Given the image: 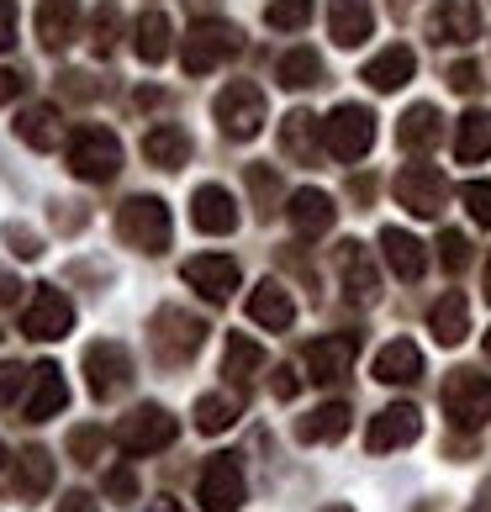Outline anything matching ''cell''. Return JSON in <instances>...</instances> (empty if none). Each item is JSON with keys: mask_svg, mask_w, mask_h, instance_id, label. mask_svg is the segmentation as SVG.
<instances>
[{"mask_svg": "<svg viewBox=\"0 0 491 512\" xmlns=\"http://www.w3.org/2000/svg\"><path fill=\"white\" fill-rule=\"evenodd\" d=\"M16 48V0H0V53Z\"/></svg>", "mask_w": 491, "mask_h": 512, "instance_id": "48", "label": "cell"}, {"mask_svg": "<svg viewBox=\"0 0 491 512\" xmlns=\"http://www.w3.org/2000/svg\"><path fill=\"white\" fill-rule=\"evenodd\" d=\"M16 138H22L27 148H37V154L59 148V138H64L59 111H53V106H27V111H16Z\"/></svg>", "mask_w": 491, "mask_h": 512, "instance_id": "30", "label": "cell"}, {"mask_svg": "<svg viewBox=\"0 0 491 512\" xmlns=\"http://www.w3.org/2000/svg\"><path fill=\"white\" fill-rule=\"evenodd\" d=\"M101 449H106V433H101V428H74V433H69V454H74L80 465H96Z\"/></svg>", "mask_w": 491, "mask_h": 512, "instance_id": "41", "label": "cell"}, {"mask_svg": "<svg viewBox=\"0 0 491 512\" xmlns=\"http://www.w3.org/2000/svg\"><path fill=\"white\" fill-rule=\"evenodd\" d=\"M338 275H344V296L349 301H375L381 296V270L365 254V243H338Z\"/></svg>", "mask_w": 491, "mask_h": 512, "instance_id": "16", "label": "cell"}, {"mask_svg": "<svg viewBox=\"0 0 491 512\" xmlns=\"http://www.w3.org/2000/svg\"><path fill=\"white\" fill-rule=\"evenodd\" d=\"M328 512H354V507H344V502H338V507H328Z\"/></svg>", "mask_w": 491, "mask_h": 512, "instance_id": "58", "label": "cell"}, {"mask_svg": "<svg viewBox=\"0 0 491 512\" xmlns=\"http://www.w3.org/2000/svg\"><path fill=\"white\" fill-rule=\"evenodd\" d=\"M280 154L291 164H312L323 154V122H317L312 111H291V117L280 122Z\"/></svg>", "mask_w": 491, "mask_h": 512, "instance_id": "21", "label": "cell"}, {"mask_svg": "<svg viewBox=\"0 0 491 512\" xmlns=\"http://www.w3.org/2000/svg\"><path fill=\"white\" fill-rule=\"evenodd\" d=\"M249 317L259 322V328H270V333H286L296 322V301H291V291L280 286V280H259V286L249 291Z\"/></svg>", "mask_w": 491, "mask_h": 512, "instance_id": "19", "label": "cell"}, {"mask_svg": "<svg viewBox=\"0 0 491 512\" xmlns=\"http://www.w3.org/2000/svg\"><path fill=\"white\" fill-rule=\"evenodd\" d=\"M433 37L439 43H476L481 37V6L476 0H439L433 6Z\"/></svg>", "mask_w": 491, "mask_h": 512, "instance_id": "18", "label": "cell"}, {"mask_svg": "<svg viewBox=\"0 0 491 512\" xmlns=\"http://www.w3.org/2000/svg\"><path fill=\"white\" fill-rule=\"evenodd\" d=\"M59 512H101V507H96V502H90V497H85V491H69V497L59 502Z\"/></svg>", "mask_w": 491, "mask_h": 512, "instance_id": "51", "label": "cell"}, {"mask_svg": "<svg viewBox=\"0 0 491 512\" xmlns=\"http://www.w3.org/2000/svg\"><path fill=\"white\" fill-rule=\"evenodd\" d=\"M396 138H402L407 154H428V148H439V143H444V117H439V106L418 101L402 122H396Z\"/></svg>", "mask_w": 491, "mask_h": 512, "instance_id": "24", "label": "cell"}, {"mask_svg": "<svg viewBox=\"0 0 491 512\" xmlns=\"http://www.w3.org/2000/svg\"><path fill=\"white\" fill-rule=\"evenodd\" d=\"M243 48V32L233 22H217V16H206V22H196L191 32H185V74H212L233 59V53Z\"/></svg>", "mask_w": 491, "mask_h": 512, "instance_id": "5", "label": "cell"}, {"mask_svg": "<svg viewBox=\"0 0 491 512\" xmlns=\"http://www.w3.org/2000/svg\"><path fill=\"white\" fill-rule=\"evenodd\" d=\"M249 191H254V201H259V217H270L275 206H280V180H275V169L249 164Z\"/></svg>", "mask_w": 491, "mask_h": 512, "instance_id": "40", "label": "cell"}, {"mask_svg": "<svg viewBox=\"0 0 491 512\" xmlns=\"http://www.w3.org/2000/svg\"><path fill=\"white\" fill-rule=\"evenodd\" d=\"M148 344H154V359L159 365H191L206 344V322L191 317L185 307H159L154 312V328H148Z\"/></svg>", "mask_w": 491, "mask_h": 512, "instance_id": "1", "label": "cell"}, {"mask_svg": "<svg viewBox=\"0 0 491 512\" xmlns=\"http://www.w3.org/2000/svg\"><path fill=\"white\" fill-rule=\"evenodd\" d=\"M48 486H53L48 449H27L22 460H16V491H22L27 502H37V497H48Z\"/></svg>", "mask_w": 491, "mask_h": 512, "instance_id": "36", "label": "cell"}, {"mask_svg": "<svg viewBox=\"0 0 491 512\" xmlns=\"http://www.w3.org/2000/svg\"><path fill=\"white\" fill-rule=\"evenodd\" d=\"M470 512H491V481L481 486V497H476V507H470Z\"/></svg>", "mask_w": 491, "mask_h": 512, "instance_id": "55", "label": "cell"}, {"mask_svg": "<svg viewBox=\"0 0 491 512\" xmlns=\"http://www.w3.org/2000/svg\"><path fill=\"white\" fill-rule=\"evenodd\" d=\"M175 433H180V423L169 417L164 407H138V412H127L122 423H117V444L127 449V454H154V449H169L175 444Z\"/></svg>", "mask_w": 491, "mask_h": 512, "instance_id": "9", "label": "cell"}, {"mask_svg": "<svg viewBox=\"0 0 491 512\" xmlns=\"http://www.w3.org/2000/svg\"><path fill=\"white\" fill-rule=\"evenodd\" d=\"M69 407V386L59 365H37L32 370V396H27V423H48L53 412Z\"/></svg>", "mask_w": 491, "mask_h": 512, "instance_id": "22", "label": "cell"}, {"mask_svg": "<svg viewBox=\"0 0 491 512\" xmlns=\"http://www.w3.org/2000/svg\"><path fill=\"white\" fill-rule=\"evenodd\" d=\"M275 80L286 90H307V85L323 80V59H317L312 48H291V53H280V59H275Z\"/></svg>", "mask_w": 491, "mask_h": 512, "instance_id": "35", "label": "cell"}, {"mask_svg": "<svg viewBox=\"0 0 491 512\" xmlns=\"http://www.w3.org/2000/svg\"><path fill=\"white\" fill-rule=\"evenodd\" d=\"M212 111H217V127L228 132V138H238V143H249V138H259V132H264V90L249 85V80H233L217 96Z\"/></svg>", "mask_w": 491, "mask_h": 512, "instance_id": "7", "label": "cell"}, {"mask_svg": "<svg viewBox=\"0 0 491 512\" xmlns=\"http://www.w3.org/2000/svg\"><path fill=\"white\" fill-rule=\"evenodd\" d=\"M486 301H491V259H486Z\"/></svg>", "mask_w": 491, "mask_h": 512, "instance_id": "57", "label": "cell"}, {"mask_svg": "<svg viewBox=\"0 0 491 512\" xmlns=\"http://www.w3.org/2000/svg\"><path fill=\"white\" fill-rule=\"evenodd\" d=\"M428 328H433V338H439L444 349H455L460 338L470 333V301L460 296V291H449V296H439L428 307Z\"/></svg>", "mask_w": 491, "mask_h": 512, "instance_id": "29", "label": "cell"}, {"mask_svg": "<svg viewBox=\"0 0 491 512\" xmlns=\"http://www.w3.org/2000/svg\"><path fill=\"white\" fill-rule=\"evenodd\" d=\"M185 280H191L206 301H228L238 291V259H228V254H196V259H185Z\"/></svg>", "mask_w": 491, "mask_h": 512, "instance_id": "15", "label": "cell"}, {"mask_svg": "<svg viewBox=\"0 0 491 512\" xmlns=\"http://www.w3.org/2000/svg\"><path fill=\"white\" fill-rule=\"evenodd\" d=\"M0 470H6V444H0Z\"/></svg>", "mask_w": 491, "mask_h": 512, "instance_id": "59", "label": "cell"}, {"mask_svg": "<svg viewBox=\"0 0 491 512\" xmlns=\"http://www.w3.org/2000/svg\"><path fill=\"white\" fill-rule=\"evenodd\" d=\"M238 423V402H233V396H201V402H196V428L201 433H228Z\"/></svg>", "mask_w": 491, "mask_h": 512, "instance_id": "38", "label": "cell"}, {"mask_svg": "<svg viewBox=\"0 0 491 512\" xmlns=\"http://www.w3.org/2000/svg\"><path fill=\"white\" fill-rule=\"evenodd\" d=\"M328 27H333V43L338 48H360L365 37L375 32L370 0H333V6H328Z\"/></svg>", "mask_w": 491, "mask_h": 512, "instance_id": "23", "label": "cell"}, {"mask_svg": "<svg viewBox=\"0 0 491 512\" xmlns=\"http://www.w3.org/2000/svg\"><path fill=\"white\" fill-rule=\"evenodd\" d=\"M349 191H354V201H370V196H375V180H370V175H365V180L354 175V185H349Z\"/></svg>", "mask_w": 491, "mask_h": 512, "instance_id": "54", "label": "cell"}, {"mask_svg": "<svg viewBox=\"0 0 491 512\" xmlns=\"http://www.w3.org/2000/svg\"><path fill=\"white\" fill-rule=\"evenodd\" d=\"M27 381H32V375H27L22 365H0V407L16 402V391H22Z\"/></svg>", "mask_w": 491, "mask_h": 512, "instance_id": "45", "label": "cell"}, {"mask_svg": "<svg viewBox=\"0 0 491 512\" xmlns=\"http://www.w3.org/2000/svg\"><path fill=\"white\" fill-rule=\"evenodd\" d=\"M143 159L159 164V169H180L185 159H191V132L175 127V122H159L143 132Z\"/></svg>", "mask_w": 491, "mask_h": 512, "instance_id": "27", "label": "cell"}, {"mask_svg": "<svg viewBox=\"0 0 491 512\" xmlns=\"http://www.w3.org/2000/svg\"><path fill=\"white\" fill-rule=\"evenodd\" d=\"M106 491H111L117 502H132V497H138V481H132V470H111V476H106Z\"/></svg>", "mask_w": 491, "mask_h": 512, "instance_id": "49", "label": "cell"}, {"mask_svg": "<svg viewBox=\"0 0 491 512\" xmlns=\"http://www.w3.org/2000/svg\"><path fill=\"white\" fill-rule=\"evenodd\" d=\"M74 328V307H69V296L59 286H37V296L27 301V312H22V333L27 338H64Z\"/></svg>", "mask_w": 491, "mask_h": 512, "instance_id": "13", "label": "cell"}, {"mask_svg": "<svg viewBox=\"0 0 491 512\" xmlns=\"http://www.w3.org/2000/svg\"><path fill=\"white\" fill-rule=\"evenodd\" d=\"M111 43H117V6H101V16H96V53H111Z\"/></svg>", "mask_w": 491, "mask_h": 512, "instance_id": "46", "label": "cell"}, {"mask_svg": "<svg viewBox=\"0 0 491 512\" xmlns=\"http://www.w3.org/2000/svg\"><path fill=\"white\" fill-rule=\"evenodd\" d=\"M22 85H27V80H22V69H0V101H6V96H16Z\"/></svg>", "mask_w": 491, "mask_h": 512, "instance_id": "52", "label": "cell"}, {"mask_svg": "<svg viewBox=\"0 0 491 512\" xmlns=\"http://www.w3.org/2000/svg\"><path fill=\"white\" fill-rule=\"evenodd\" d=\"M344 433H349V407L344 402H328V407H317V412H307L296 423L301 444H338Z\"/></svg>", "mask_w": 491, "mask_h": 512, "instance_id": "31", "label": "cell"}, {"mask_svg": "<svg viewBox=\"0 0 491 512\" xmlns=\"http://www.w3.org/2000/svg\"><path fill=\"white\" fill-rule=\"evenodd\" d=\"M259 365H264V349L254 344V338L233 333L228 338V354H222V375H228V381H249Z\"/></svg>", "mask_w": 491, "mask_h": 512, "instance_id": "37", "label": "cell"}, {"mask_svg": "<svg viewBox=\"0 0 491 512\" xmlns=\"http://www.w3.org/2000/svg\"><path fill=\"white\" fill-rule=\"evenodd\" d=\"M154 512H180L175 502H154Z\"/></svg>", "mask_w": 491, "mask_h": 512, "instance_id": "56", "label": "cell"}, {"mask_svg": "<svg viewBox=\"0 0 491 512\" xmlns=\"http://www.w3.org/2000/svg\"><path fill=\"white\" fill-rule=\"evenodd\" d=\"M418 433H423V412L407 407V402H391L386 412L370 417L365 449H370V454H391V449H407L412 439H418Z\"/></svg>", "mask_w": 491, "mask_h": 512, "instance_id": "12", "label": "cell"}, {"mask_svg": "<svg viewBox=\"0 0 491 512\" xmlns=\"http://www.w3.org/2000/svg\"><path fill=\"white\" fill-rule=\"evenodd\" d=\"M486 359H491V333H486Z\"/></svg>", "mask_w": 491, "mask_h": 512, "instance_id": "60", "label": "cell"}, {"mask_svg": "<svg viewBox=\"0 0 491 512\" xmlns=\"http://www.w3.org/2000/svg\"><path fill=\"white\" fill-rule=\"evenodd\" d=\"M444 412H449V423L455 428H481L491 423V375L481 370H455L444 381Z\"/></svg>", "mask_w": 491, "mask_h": 512, "instance_id": "6", "label": "cell"}, {"mask_svg": "<svg viewBox=\"0 0 491 512\" xmlns=\"http://www.w3.org/2000/svg\"><path fill=\"white\" fill-rule=\"evenodd\" d=\"M191 222H196V233L222 238V233L238 227V201L222 191V185H201V191L191 196Z\"/></svg>", "mask_w": 491, "mask_h": 512, "instance_id": "17", "label": "cell"}, {"mask_svg": "<svg viewBox=\"0 0 491 512\" xmlns=\"http://www.w3.org/2000/svg\"><path fill=\"white\" fill-rule=\"evenodd\" d=\"M412 69H418V59H412V48H386V53H375V59L365 64V80L375 85V90H402L407 80H412Z\"/></svg>", "mask_w": 491, "mask_h": 512, "instance_id": "32", "label": "cell"}, {"mask_svg": "<svg viewBox=\"0 0 491 512\" xmlns=\"http://www.w3.org/2000/svg\"><path fill=\"white\" fill-rule=\"evenodd\" d=\"M16 291H22V286H16V280H11L6 270H0V307H11V301H16Z\"/></svg>", "mask_w": 491, "mask_h": 512, "instance_id": "53", "label": "cell"}, {"mask_svg": "<svg viewBox=\"0 0 491 512\" xmlns=\"http://www.w3.org/2000/svg\"><path fill=\"white\" fill-rule=\"evenodd\" d=\"M317 0H270V11H264V22H270L275 32H301L312 22Z\"/></svg>", "mask_w": 491, "mask_h": 512, "instance_id": "39", "label": "cell"}, {"mask_svg": "<svg viewBox=\"0 0 491 512\" xmlns=\"http://www.w3.org/2000/svg\"><path fill=\"white\" fill-rule=\"evenodd\" d=\"M196 497L206 512H238L243 507V470L233 454H212L201 470V481H196Z\"/></svg>", "mask_w": 491, "mask_h": 512, "instance_id": "11", "label": "cell"}, {"mask_svg": "<svg viewBox=\"0 0 491 512\" xmlns=\"http://www.w3.org/2000/svg\"><path fill=\"white\" fill-rule=\"evenodd\" d=\"M132 48H138L143 64H164L169 59V16L164 11H143L138 32H132Z\"/></svg>", "mask_w": 491, "mask_h": 512, "instance_id": "34", "label": "cell"}, {"mask_svg": "<svg viewBox=\"0 0 491 512\" xmlns=\"http://www.w3.org/2000/svg\"><path fill=\"white\" fill-rule=\"evenodd\" d=\"M74 27H80V0H43V6H37V37H43L48 53L69 48Z\"/></svg>", "mask_w": 491, "mask_h": 512, "instance_id": "25", "label": "cell"}, {"mask_svg": "<svg viewBox=\"0 0 491 512\" xmlns=\"http://www.w3.org/2000/svg\"><path fill=\"white\" fill-rule=\"evenodd\" d=\"M69 169L80 180H90V185L117 180V169H122L117 132H106V127H74V138H69Z\"/></svg>", "mask_w": 491, "mask_h": 512, "instance_id": "3", "label": "cell"}, {"mask_svg": "<svg viewBox=\"0 0 491 512\" xmlns=\"http://www.w3.org/2000/svg\"><path fill=\"white\" fill-rule=\"evenodd\" d=\"M354 354H360V338H354V333H328V338H317V344H307L312 381L317 386H323V381H344L349 365H354Z\"/></svg>", "mask_w": 491, "mask_h": 512, "instance_id": "14", "label": "cell"}, {"mask_svg": "<svg viewBox=\"0 0 491 512\" xmlns=\"http://www.w3.org/2000/svg\"><path fill=\"white\" fill-rule=\"evenodd\" d=\"M491 154V111H465L460 127H455V159L460 164H481Z\"/></svg>", "mask_w": 491, "mask_h": 512, "instance_id": "33", "label": "cell"}, {"mask_svg": "<svg viewBox=\"0 0 491 512\" xmlns=\"http://www.w3.org/2000/svg\"><path fill=\"white\" fill-rule=\"evenodd\" d=\"M460 201L470 206V217H476L481 227H491V185L486 180H470L465 191H460Z\"/></svg>", "mask_w": 491, "mask_h": 512, "instance_id": "43", "label": "cell"}, {"mask_svg": "<svg viewBox=\"0 0 491 512\" xmlns=\"http://www.w3.org/2000/svg\"><path fill=\"white\" fill-rule=\"evenodd\" d=\"M449 90L476 96V90H481V69H476V64H455V69H449Z\"/></svg>", "mask_w": 491, "mask_h": 512, "instance_id": "47", "label": "cell"}, {"mask_svg": "<svg viewBox=\"0 0 491 512\" xmlns=\"http://www.w3.org/2000/svg\"><path fill=\"white\" fill-rule=\"evenodd\" d=\"M117 233L127 249H138V254H164L169 249V206L159 196H132L122 201V212H117Z\"/></svg>", "mask_w": 491, "mask_h": 512, "instance_id": "2", "label": "cell"}, {"mask_svg": "<svg viewBox=\"0 0 491 512\" xmlns=\"http://www.w3.org/2000/svg\"><path fill=\"white\" fill-rule=\"evenodd\" d=\"M423 375V349L407 344V338H396V344H386L381 354H375V381L386 386H412Z\"/></svg>", "mask_w": 491, "mask_h": 512, "instance_id": "28", "label": "cell"}, {"mask_svg": "<svg viewBox=\"0 0 491 512\" xmlns=\"http://www.w3.org/2000/svg\"><path fill=\"white\" fill-rule=\"evenodd\" d=\"M381 254H386V264H391L396 280H423V270H428L423 243L412 238L407 227H386V233H381Z\"/></svg>", "mask_w": 491, "mask_h": 512, "instance_id": "26", "label": "cell"}, {"mask_svg": "<svg viewBox=\"0 0 491 512\" xmlns=\"http://www.w3.org/2000/svg\"><path fill=\"white\" fill-rule=\"evenodd\" d=\"M296 391H301V381H296V370H286V365H280V375H275V396H280V402H291Z\"/></svg>", "mask_w": 491, "mask_h": 512, "instance_id": "50", "label": "cell"}, {"mask_svg": "<svg viewBox=\"0 0 491 512\" xmlns=\"http://www.w3.org/2000/svg\"><path fill=\"white\" fill-rule=\"evenodd\" d=\"M85 381H90V396L96 402H111V396H122L132 386V354L122 344H111V338H101V344L85 349Z\"/></svg>", "mask_w": 491, "mask_h": 512, "instance_id": "8", "label": "cell"}, {"mask_svg": "<svg viewBox=\"0 0 491 512\" xmlns=\"http://www.w3.org/2000/svg\"><path fill=\"white\" fill-rule=\"evenodd\" d=\"M286 217H291V227H296V238H323L328 227H333V217H338V206H333L328 191H312V185H307V191L291 196Z\"/></svg>", "mask_w": 491, "mask_h": 512, "instance_id": "20", "label": "cell"}, {"mask_svg": "<svg viewBox=\"0 0 491 512\" xmlns=\"http://www.w3.org/2000/svg\"><path fill=\"white\" fill-rule=\"evenodd\" d=\"M444 196H449V180L433 164H402V175H396V201H402L412 217H439Z\"/></svg>", "mask_w": 491, "mask_h": 512, "instance_id": "10", "label": "cell"}, {"mask_svg": "<svg viewBox=\"0 0 491 512\" xmlns=\"http://www.w3.org/2000/svg\"><path fill=\"white\" fill-rule=\"evenodd\" d=\"M323 148L338 159V164H354V159H365L370 148H375V117L365 106H333L328 111V122H323Z\"/></svg>", "mask_w": 491, "mask_h": 512, "instance_id": "4", "label": "cell"}, {"mask_svg": "<svg viewBox=\"0 0 491 512\" xmlns=\"http://www.w3.org/2000/svg\"><path fill=\"white\" fill-rule=\"evenodd\" d=\"M439 259H444L449 275H460L470 264V238L465 233H439Z\"/></svg>", "mask_w": 491, "mask_h": 512, "instance_id": "42", "label": "cell"}, {"mask_svg": "<svg viewBox=\"0 0 491 512\" xmlns=\"http://www.w3.org/2000/svg\"><path fill=\"white\" fill-rule=\"evenodd\" d=\"M6 238H11V254L16 259H37V254H43V243H37V233H27V227H6Z\"/></svg>", "mask_w": 491, "mask_h": 512, "instance_id": "44", "label": "cell"}]
</instances>
